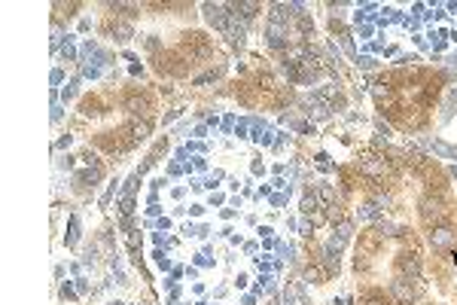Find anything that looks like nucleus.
Here are the masks:
<instances>
[{
	"label": "nucleus",
	"mask_w": 457,
	"mask_h": 305,
	"mask_svg": "<svg viewBox=\"0 0 457 305\" xmlns=\"http://www.w3.org/2000/svg\"><path fill=\"white\" fill-rule=\"evenodd\" d=\"M378 250V235L375 232H363L360 235V253L366 256V253H375Z\"/></svg>",
	"instance_id": "obj_1"
},
{
	"label": "nucleus",
	"mask_w": 457,
	"mask_h": 305,
	"mask_svg": "<svg viewBox=\"0 0 457 305\" xmlns=\"http://www.w3.org/2000/svg\"><path fill=\"white\" fill-rule=\"evenodd\" d=\"M451 238H454V235H451V229H445V226H439V229L430 235L433 247H448V244H451Z\"/></svg>",
	"instance_id": "obj_2"
},
{
	"label": "nucleus",
	"mask_w": 457,
	"mask_h": 305,
	"mask_svg": "<svg viewBox=\"0 0 457 305\" xmlns=\"http://www.w3.org/2000/svg\"><path fill=\"white\" fill-rule=\"evenodd\" d=\"M400 269H402V272H408L411 278H418V272H421V269H418V259H414V253H411V256H408V253H402Z\"/></svg>",
	"instance_id": "obj_3"
},
{
	"label": "nucleus",
	"mask_w": 457,
	"mask_h": 305,
	"mask_svg": "<svg viewBox=\"0 0 457 305\" xmlns=\"http://www.w3.org/2000/svg\"><path fill=\"white\" fill-rule=\"evenodd\" d=\"M393 293H397V299H400V302H408V299H414V290H411V287H408L405 281H397V284H393Z\"/></svg>",
	"instance_id": "obj_4"
},
{
	"label": "nucleus",
	"mask_w": 457,
	"mask_h": 305,
	"mask_svg": "<svg viewBox=\"0 0 457 305\" xmlns=\"http://www.w3.org/2000/svg\"><path fill=\"white\" fill-rule=\"evenodd\" d=\"M207 18H211V25L226 28V15H223V9H220V6H207Z\"/></svg>",
	"instance_id": "obj_5"
}]
</instances>
